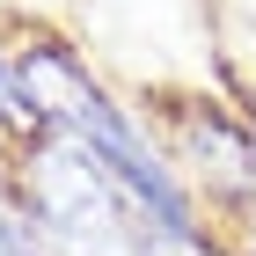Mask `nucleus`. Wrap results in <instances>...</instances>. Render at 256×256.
<instances>
[{"instance_id": "1", "label": "nucleus", "mask_w": 256, "mask_h": 256, "mask_svg": "<svg viewBox=\"0 0 256 256\" xmlns=\"http://www.w3.org/2000/svg\"><path fill=\"white\" fill-rule=\"evenodd\" d=\"M15 80H22V96H30V110L44 118V132H52V139H74V146H88V154H96L102 168L132 190V205L146 212V227H154L161 242L198 249V220H190V198L176 190V176L161 168V154L132 132V118H124L118 102L102 96V88L80 74L74 59H66L59 44L22 52V59H15Z\"/></svg>"}, {"instance_id": "2", "label": "nucleus", "mask_w": 256, "mask_h": 256, "mask_svg": "<svg viewBox=\"0 0 256 256\" xmlns=\"http://www.w3.org/2000/svg\"><path fill=\"white\" fill-rule=\"evenodd\" d=\"M22 220L37 256H146L132 190L74 139H44L22 161Z\"/></svg>"}, {"instance_id": "3", "label": "nucleus", "mask_w": 256, "mask_h": 256, "mask_svg": "<svg viewBox=\"0 0 256 256\" xmlns=\"http://www.w3.org/2000/svg\"><path fill=\"white\" fill-rule=\"evenodd\" d=\"M0 256H37L30 220H22V205H8V190H0Z\"/></svg>"}, {"instance_id": "4", "label": "nucleus", "mask_w": 256, "mask_h": 256, "mask_svg": "<svg viewBox=\"0 0 256 256\" xmlns=\"http://www.w3.org/2000/svg\"><path fill=\"white\" fill-rule=\"evenodd\" d=\"M242 256H256V212L242 220Z\"/></svg>"}]
</instances>
